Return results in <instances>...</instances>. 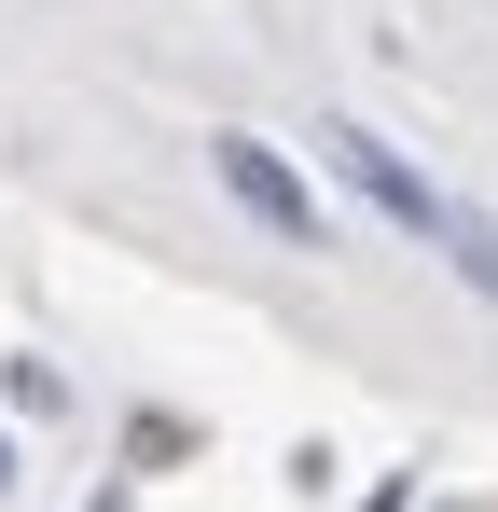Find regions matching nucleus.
Segmentation results:
<instances>
[{
	"label": "nucleus",
	"instance_id": "7ed1b4c3",
	"mask_svg": "<svg viewBox=\"0 0 498 512\" xmlns=\"http://www.w3.org/2000/svg\"><path fill=\"white\" fill-rule=\"evenodd\" d=\"M429 250H443V263H457V277H471V291L498 305V222H471V208H443V236H429Z\"/></svg>",
	"mask_w": 498,
	"mask_h": 512
},
{
	"label": "nucleus",
	"instance_id": "f03ea898",
	"mask_svg": "<svg viewBox=\"0 0 498 512\" xmlns=\"http://www.w3.org/2000/svg\"><path fill=\"white\" fill-rule=\"evenodd\" d=\"M332 167L360 180V194H374V208H388V222H402V236H443V208H457V194H429V180H415L402 153H388V139H374V125H332Z\"/></svg>",
	"mask_w": 498,
	"mask_h": 512
},
{
	"label": "nucleus",
	"instance_id": "20e7f679",
	"mask_svg": "<svg viewBox=\"0 0 498 512\" xmlns=\"http://www.w3.org/2000/svg\"><path fill=\"white\" fill-rule=\"evenodd\" d=\"M0 499H14V443H0Z\"/></svg>",
	"mask_w": 498,
	"mask_h": 512
},
{
	"label": "nucleus",
	"instance_id": "f257e3e1",
	"mask_svg": "<svg viewBox=\"0 0 498 512\" xmlns=\"http://www.w3.org/2000/svg\"><path fill=\"white\" fill-rule=\"evenodd\" d=\"M208 167H222V194H236L249 222H263V236H277V250H332V222H319V194H305V167H291V153H277V139H236V125H222V139H208Z\"/></svg>",
	"mask_w": 498,
	"mask_h": 512
}]
</instances>
